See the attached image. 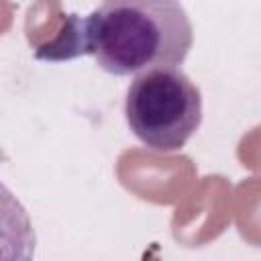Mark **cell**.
<instances>
[{"label":"cell","mask_w":261,"mask_h":261,"mask_svg":"<svg viewBox=\"0 0 261 261\" xmlns=\"http://www.w3.org/2000/svg\"><path fill=\"white\" fill-rule=\"evenodd\" d=\"M124 116L143 145L173 153L186 147L202 124V94L177 67L149 69L130 82Z\"/></svg>","instance_id":"obj_2"},{"label":"cell","mask_w":261,"mask_h":261,"mask_svg":"<svg viewBox=\"0 0 261 261\" xmlns=\"http://www.w3.org/2000/svg\"><path fill=\"white\" fill-rule=\"evenodd\" d=\"M84 51L112 75H139L186 61L194 29L179 0H102L82 20Z\"/></svg>","instance_id":"obj_1"}]
</instances>
